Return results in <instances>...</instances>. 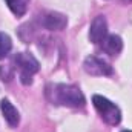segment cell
I'll return each instance as SVG.
<instances>
[{
	"mask_svg": "<svg viewBox=\"0 0 132 132\" xmlns=\"http://www.w3.org/2000/svg\"><path fill=\"white\" fill-rule=\"evenodd\" d=\"M0 109H2V114H3V117H5V120L8 121L9 126L15 128L20 123V114H19V111L15 109V106L8 98L0 100Z\"/></svg>",
	"mask_w": 132,
	"mask_h": 132,
	"instance_id": "8",
	"label": "cell"
},
{
	"mask_svg": "<svg viewBox=\"0 0 132 132\" xmlns=\"http://www.w3.org/2000/svg\"><path fill=\"white\" fill-rule=\"evenodd\" d=\"M46 98L52 104L66 106V108H83L86 100L83 92L75 85H65V83H51L45 89Z\"/></svg>",
	"mask_w": 132,
	"mask_h": 132,
	"instance_id": "1",
	"label": "cell"
},
{
	"mask_svg": "<svg viewBox=\"0 0 132 132\" xmlns=\"http://www.w3.org/2000/svg\"><path fill=\"white\" fill-rule=\"evenodd\" d=\"M128 2H131V0H128Z\"/></svg>",
	"mask_w": 132,
	"mask_h": 132,
	"instance_id": "13",
	"label": "cell"
},
{
	"mask_svg": "<svg viewBox=\"0 0 132 132\" xmlns=\"http://www.w3.org/2000/svg\"><path fill=\"white\" fill-rule=\"evenodd\" d=\"M66 25H68L66 15L57 11H49L42 19V26L49 31H62L66 28Z\"/></svg>",
	"mask_w": 132,
	"mask_h": 132,
	"instance_id": "5",
	"label": "cell"
},
{
	"mask_svg": "<svg viewBox=\"0 0 132 132\" xmlns=\"http://www.w3.org/2000/svg\"><path fill=\"white\" fill-rule=\"evenodd\" d=\"M31 0H6L8 8L11 9V12L17 17L25 15V12L28 11V5Z\"/></svg>",
	"mask_w": 132,
	"mask_h": 132,
	"instance_id": "9",
	"label": "cell"
},
{
	"mask_svg": "<svg viewBox=\"0 0 132 132\" xmlns=\"http://www.w3.org/2000/svg\"><path fill=\"white\" fill-rule=\"evenodd\" d=\"M12 63L20 72V81L23 85H31L34 74L40 69V63L37 62V59L29 52H19L12 57Z\"/></svg>",
	"mask_w": 132,
	"mask_h": 132,
	"instance_id": "2",
	"label": "cell"
},
{
	"mask_svg": "<svg viewBox=\"0 0 132 132\" xmlns=\"http://www.w3.org/2000/svg\"><path fill=\"white\" fill-rule=\"evenodd\" d=\"M83 68L91 75H112V72H114L112 66L109 65L106 60L100 59L97 55L86 57V60L83 63Z\"/></svg>",
	"mask_w": 132,
	"mask_h": 132,
	"instance_id": "4",
	"label": "cell"
},
{
	"mask_svg": "<svg viewBox=\"0 0 132 132\" xmlns=\"http://www.w3.org/2000/svg\"><path fill=\"white\" fill-rule=\"evenodd\" d=\"M12 49V42L11 37L5 32H0V60L5 59Z\"/></svg>",
	"mask_w": 132,
	"mask_h": 132,
	"instance_id": "10",
	"label": "cell"
},
{
	"mask_svg": "<svg viewBox=\"0 0 132 132\" xmlns=\"http://www.w3.org/2000/svg\"><path fill=\"white\" fill-rule=\"evenodd\" d=\"M106 35H108V22L103 15H97L89 28V40L95 45H100Z\"/></svg>",
	"mask_w": 132,
	"mask_h": 132,
	"instance_id": "6",
	"label": "cell"
},
{
	"mask_svg": "<svg viewBox=\"0 0 132 132\" xmlns=\"http://www.w3.org/2000/svg\"><path fill=\"white\" fill-rule=\"evenodd\" d=\"M121 132H132V131H121Z\"/></svg>",
	"mask_w": 132,
	"mask_h": 132,
	"instance_id": "12",
	"label": "cell"
},
{
	"mask_svg": "<svg viewBox=\"0 0 132 132\" xmlns=\"http://www.w3.org/2000/svg\"><path fill=\"white\" fill-rule=\"evenodd\" d=\"M100 48L104 54L114 57V55H118L123 49V40L120 35H115V34H111V35H106L103 38V42L100 43Z\"/></svg>",
	"mask_w": 132,
	"mask_h": 132,
	"instance_id": "7",
	"label": "cell"
},
{
	"mask_svg": "<svg viewBox=\"0 0 132 132\" xmlns=\"http://www.w3.org/2000/svg\"><path fill=\"white\" fill-rule=\"evenodd\" d=\"M92 103H94V108L97 109V112L100 114V117L104 123H108L111 126H117L121 121V111L111 100H108L103 95H94Z\"/></svg>",
	"mask_w": 132,
	"mask_h": 132,
	"instance_id": "3",
	"label": "cell"
},
{
	"mask_svg": "<svg viewBox=\"0 0 132 132\" xmlns=\"http://www.w3.org/2000/svg\"><path fill=\"white\" fill-rule=\"evenodd\" d=\"M0 75H2V80H3V81H5V80H6V81H9V80L12 78V75H14V74H12V71H9L8 68L0 66Z\"/></svg>",
	"mask_w": 132,
	"mask_h": 132,
	"instance_id": "11",
	"label": "cell"
}]
</instances>
